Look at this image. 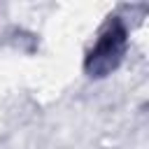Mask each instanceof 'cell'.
Returning a JSON list of instances; mask_svg holds the SVG:
<instances>
[{
  "instance_id": "cell-1",
  "label": "cell",
  "mask_w": 149,
  "mask_h": 149,
  "mask_svg": "<svg viewBox=\"0 0 149 149\" xmlns=\"http://www.w3.org/2000/svg\"><path fill=\"white\" fill-rule=\"evenodd\" d=\"M123 44H126V33H123V28H121L119 23H112V26L102 33V37L98 40L95 49L91 51V56H88V61H86L88 72H91V74H105V72H109V70L119 63V58H121V54H123Z\"/></svg>"
}]
</instances>
